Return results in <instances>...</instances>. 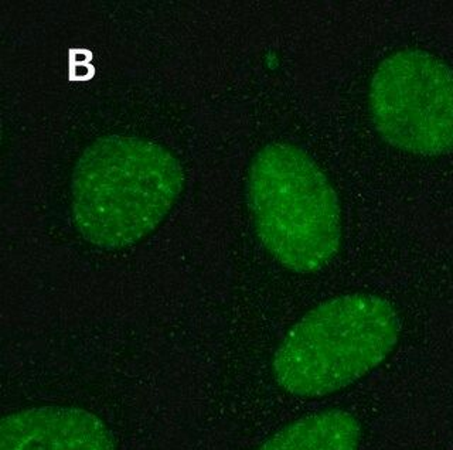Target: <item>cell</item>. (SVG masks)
Instances as JSON below:
<instances>
[{"instance_id": "obj_4", "label": "cell", "mask_w": 453, "mask_h": 450, "mask_svg": "<svg viewBox=\"0 0 453 450\" xmlns=\"http://www.w3.org/2000/svg\"><path fill=\"white\" fill-rule=\"evenodd\" d=\"M372 124L388 145L418 156L453 152V68L434 54L400 50L370 84Z\"/></svg>"}, {"instance_id": "obj_2", "label": "cell", "mask_w": 453, "mask_h": 450, "mask_svg": "<svg viewBox=\"0 0 453 450\" xmlns=\"http://www.w3.org/2000/svg\"><path fill=\"white\" fill-rule=\"evenodd\" d=\"M400 330V317L386 299L368 294L329 299L285 334L273 355V377L295 397H327L386 362Z\"/></svg>"}, {"instance_id": "obj_1", "label": "cell", "mask_w": 453, "mask_h": 450, "mask_svg": "<svg viewBox=\"0 0 453 450\" xmlns=\"http://www.w3.org/2000/svg\"><path fill=\"white\" fill-rule=\"evenodd\" d=\"M183 186V167L165 146L134 136H105L87 146L75 164L71 216L88 244L127 248L166 220Z\"/></svg>"}, {"instance_id": "obj_6", "label": "cell", "mask_w": 453, "mask_h": 450, "mask_svg": "<svg viewBox=\"0 0 453 450\" xmlns=\"http://www.w3.org/2000/svg\"><path fill=\"white\" fill-rule=\"evenodd\" d=\"M361 435L353 414L329 409L283 426L255 450H358Z\"/></svg>"}, {"instance_id": "obj_3", "label": "cell", "mask_w": 453, "mask_h": 450, "mask_svg": "<svg viewBox=\"0 0 453 450\" xmlns=\"http://www.w3.org/2000/svg\"><path fill=\"white\" fill-rule=\"evenodd\" d=\"M247 193L257 234L283 268L318 272L337 256L343 235L339 197L301 148H262L250 166Z\"/></svg>"}, {"instance_id": "obj_5", "label": "cell", "mask_w": 453, "mask_h": 450, "mask_svg": "<svg viewBox=\"0 0 453 450\" xmlns=\"http://www.w3.org/2000/svg\"><path fill=\"white\" fill-rule=\"evenodd\" d=\"M0 450H118L112 431L77 407L42 405L4 415Z\"/></svg>"}]
</instances>
